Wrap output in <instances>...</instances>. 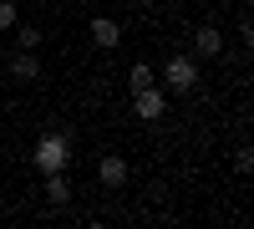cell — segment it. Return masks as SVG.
<instances>
[{"mask_svg": "<svg viewBox=\"0 0 254 229\" xmlns=\"http://www.w3.org/2000/svg\"><path fill=\"white\" fill-rule=\"evenodd\" d=\"M31 163H36L41 173H66V163H71V138H66V133H41L36 148H31Z\"/></svg>", "mask_w": 254, "mask_h": 229, "instance_id": "1", "label": "cell"}, {"mask_svg": "<svg viewBox=\"0 0 254 229\" xmlns=\"http://www.w3.org/2000/svg\"><path fill=\"white\" fill-rule=\"evenodd\" d=\"M163 81H168V92H178V97H183V92H193V87H198V61H193V56H183V51H178V56H168Z\"/></svg>", "mask_w": 254, "mask_h": 229, "instance_id": "2", "label": "cell"}, {"mask_svg": "<svg viewBox=\"0 0 254 229\" xmlns=\"http://www.w3.org/2000/svg\"><path fill=\"white\" fill-rule=\"evenodd\" d=\"M132 112H137L142 122H158V117L168 112V92L158 87V81H153V87H142V92H132Z\"/></svg>", "mask_w": 254, "mask_h": 229, "instance_id": "3", "label": "cell"}, {"mask_svg": "<svg viewBox=\"0 0 254 229\" xmlns=\"http://www.w3.org/2000/svg\"><path fill=\"white\" fill-rule=\"evenodd\" d=\"M224 56V31L219 26H198L193 31V61H214Z\"/></svg>", "mask_w": 254, "mask_h": 229, "instance_id": "4", "label": "cell"}, {"mask_svg": "<svg viewBox=\"0 0 254 229\" xmlns=\"http://www.w3.org/2000/svg\"><path fill=\"white\" fill-rule=\"evenodd\" d=\"M92 41H97V51H112L117 41H122V26H117L112 15H97L92 20Z\"/></svg>", "mask_w": 254, "mask_h": 229, "instance_id": "5", "label": "cell"}, {"mask_svg": "<svg viewBox=\"0 0 254 229\" xmlns=\"http://www.w3.org/2000/svg\"><path fill=\"white\" fill-rule=\"evenodd\" d=\"M97 178L107 183V189H122V183H127V163H122L117 153H102V163H97Z\"/></svg>", "mask_w": 254, "mask_h": 229, "instance_id": "6", "label": "cell"}, {"mask_svg": "<svg viewBox=\"0 0 254 229\" xmlns=\"http://www.w3.org/2000/svg\"><path fill=\"white\" fill-rule=\"evenodd\" d=\"M10 72H15V81H36V76H41V61H36V51H20V56L10 61Z\"/></svg>", "mask_w": 254, "mask_h": 229, "instance_id": "7", "label": "cell"}, {"mask_svg": "<svg viewBox=\"0 0 254 229\" xmlns=\"http://www.w3.org/2000/svg\"><path fill=\"white\" fill-rule=\"evenodd\" d=\"M41 194H46L51 204H66V199H71V183H66V173H46V189H41Z\"/></svg>", "mask_w": 254, "mask_h": 229, "instance_id": "8", "label": "cell"}, {"mask_svg": "<svg viewBox=\"0 0 254 229\" xmlns=\"http://www.w3.org/2000/svg\"><path fill=\"white\" fill-rule=\"evenodd\" d=\"M153 81H158V72L147 67V61H137V67L127 72V87H132V92H142V87H153Z\"/></svg>", "mask_w": 254, "mask_h": 229, "instance_id": "9", "label": "cell"}, {"mask_svg": "<svg viewBox=\"0 0 254 229\" xmlns=\"http://www.w3.org/2000/svg\"><path fill=\"white\" fill-rule=\"evenodd\" d=\"M10 31L20 36V51H36V46H41V31H36V26H20V20H15Z\"/></svg>", "mask_w": 254, "mask_h": 229, "instance_id": "10", "label": "cell"}, {"mask_svg": "<svg viewBox=\"0 0 254 229\" xmlns=\"http://www.w3.org/2000/svg\"><path fill=\"white\" fill-rule=\"evenodd\" d=\"M15 20H20V10L10 5V0H0V31H10V26H15Z\"/></svg>", "mask_w": 254, "mask_h": 229, "instance_id": "11", "label": "cell"}, {"mask_svg": "<svg viewBox=\"0 0 254 229\" xmlns=\"http://www.w3.org/2000/svg\"><path fill=\"white\" fill-rule=\"evenodd\" d=\"M234 168H239V173H249V168H254V153H249V148H239V153H234Z\"/></svg>", "mask_w": 254, "mask_h": 229, "instance_id": "12", "label": "cell"}]
</instances>
